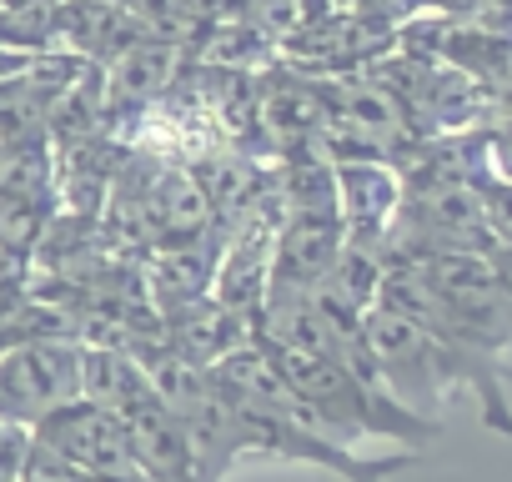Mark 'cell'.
Instances as JSON below:
<instances>
[{
  "instance_id": "obj_4",
  "label": "cell",
  "mask_w": 512,
  "mask_h": 482,
  "mask_svg": "<svg viewBox=\"0 0 512 482\" xmlns=\"http://www.w3.org/2000/svg\"><path fill=\"white\" fill-rule=\"evenodd\" d=\"M332 176H337V216H342L347 236L387 247V226H392L397 201H402L397 166L357 156V161H332Z\"/></svg>"
},
{
  "instance_id": "obj_14",
  "label": "cell",
  "mask_w": 512,
  "mask_h": 482,
  "mask_svg": "<svg viewBox=\"0 0 512 482\" xmlns=\"http://www.w3.org/2000/svg\"><path fill=\"white\" fill-rule=\"evenodd\" d=\"M492 176L512 181V141H492Z\"/></svg>"
},
{
  "instance_id": "obj_13",
  "label": "cell",
  "mask_w": 512,
  "mask_h": 482,
  "mask_svg": "<svg viewBox=\"0 0 512 482\" xmlns=\"http://www.w3.org/2000/svg\"><path fill=\"white\" fill-rule=\"evenodd\" d=\"M487 262H492L497 282H502L507 297H512V241H492V247H487Z\"/></svg>"
},
{
  "instance_id": "obj_11",
  "label": "cell",
  "mask_w": 512,
  "mask_h": 482,
  "mask_svg": "<svg viewBox=\"0 0 512 482\" xmlns=\"http://www.w3.org/2000/svg\"><path fill=\"white\" fill-rule=\"evenodd\" d=\"M26 452H31V432L16 422H0V482H21Z\"/></svg>"
},
{
  "instance_id": "obj_8",
  "label": "cell",
  "mask_w": 512,
  "mask_h": 482,
  "mask_svg": "<svg viewBox=\"0 0 512 482\" xmlns=\"http://www.w3.org/2000/svg\"><path fill=\"white\" fill-rule=\"evenodd\" d=\"M81 397L96 407H111L116 417H126L131 407L151 402V372L136 352L126 347H86L81 342Z\"/></svg>"
},
{
  "instance_id": "obj_12",
  "label": "cell",
  "mask_w": 512,
  "mask_h": 482,
  "mask_svg": "<svg viewBox=\"0 0 512 482\" xmlns=\"http://www.w3.org/2000/svg\"><path fill=\"white\" fill-rule=\"evenodd\" d=\"M121 11H131L146 26H171L186 16V0H121Z\"/></svg>"
},
{
  "instance_id": "obj_16",
  "label": "cell",
  "mask_w": 512,
  "mask_h": 482,
  "mask_svg": "<svg viewBox=\"0 0 512 482\" xmlns=\"http://www.w3.org/2000/svg\"><path fill=\"white\" fill-rule=\"evenodd\" d=\"M6 6H36V0H6Z\"/></svg>"
},
{
  "instance_id": "obj_15",
  "label": "cell",
  "mask_w": 512,
  "mask_h": 482,
  "mask_svg": "<svg viewBox=\"0 0 512 482\" xmlns=\"http://www.w3.org/2000/svg\"><path fill=\"white\" fill-rule=\"evenodd\" d=\"M86 482H146L141 472H126V477H86Z\"/></svg>"
},
{
  "instance_id": "obj_6",
  "label": "cell",
  "mask_w": 512,
  "mask_h": 482,
  "mask_svg": "<svg viewBox=\"0 0 512 482\" xmlns=\"http://www.w3.org/2000/svg\"><path fill=\"white\" fill-rule=\"evenodd\" d=\"M161 332H166V347H171V352H181V357L211 367V362H221L231 347H241V342L251 337V322L236 317L226 302H216V297L206 292V297H191V302H181V307H166V312H161Z\"/></svg>"
},
{
  "instance_id": "obj_9",
  "label": "cell",
  "mask_w": 512,
  "mask_h": 482,
  "mask_svg": "<svg viewBox=\"0 0 512 482\" xmlns=\"http://www.w3.org/2000/svg\"><path fill=\"white\" fill-rule=\"evenodd\" d=\"M171 71H176V51L161 41H131V46H121V56L111 61V81H106V91H111V101H131V106H146V101H156L161 91H166V81H171Z\"/></svg>"
},
{
  "instance_id": "obj_5",
  "label": "cell",
  "mask_w": 512,
  "mask_h": 482,
  "mask_svg": "<svg viewBox=\"0 0 512 482\" xmlns=\"http://www.w3.org/2000/svg\"><path fill=\"white\" fill-rule=\"evenodd\" d=\"M347 226L337 211L327 216H282L277 221V247H272V287L317 292L342 252Z\"/></svg>"
},
{
  "instance_id": "obj_7",
  "label": "cell",
  "mask_w": 512,
  "mask_h": 482,
  "mask_svg": "<svg viewBox=\"0 0 512 482\" xmlns=\"http://www.w3.org/2000/svg\"><path fill=\"white\" fill-rule=\"evenodd\" d=\"M121 422H126V432H131V452H136V467H141L146 482H201L191 437H186L181 422L161 407V397L131 407Z\"/></svg>"
},
{
  "instance_id": "obj_1",
  "label": "cell",
  "mask_w": 512,
  "mask_h": 482,
  "mask_svg": "<svg viewBox=\"0 0 512 482\" xmlns=\"http://www.w3.org/2000/svg\"><path fill=\"white\" fill-rule=\"evenodd\" d=\"M256 342H262V337H256ZM262 347L272 352L277 372L302 397V407L317 417V427L332 432L337 442L357 447L367 437H382V442H402L412 452L427 447V442H437L442 422L417 417L392 392H382L377 382H367L362 372H352L337 352H327V347H277V342H262Z\"/></svg>"
},
{
  "instance_id": "obj_10",
  "label": "cell",
  "mask_w": 512,
  "mask_h": 482,
  "mask_svg": "<svg viewBox=\"0 0 512 482\" xmlns=\"http://www.w3.org/2000/svg\"><path fill=\"white\" fill-rule=\"evenodd\" d=\"M21 482H86V472H81V467H71L66 457H56L51 447H41V442L31 437V452H26Z\"/></svg>"
},
{
  "instance_id": "obj_3",
  "label": "cell",
  "mask_w": 512,
  "mask_h": 482,
  "mask_svg": "<svg viewBox=\"0 0 512 482\" xmlns=\"http://www.w3.org/2000/svg\"><path fill=\"white\" fill-rule=\"evenodd\" d=\"M31 437L41 447H51L56 457H66L71 467H81L86 477H126L141 472L136 452H131V432L111 407H96L86 397L56 407L51 417H41L31 427Z\"/></svg>"
},
{
  "instance_id": "obj_2",
  "label": "cell",
  "mask_w": 512,
  "mask_h": 482,
  "mask_svg": "<svg viewBox=\"0 0 512 482\" xmlns=\"http://www.w3.org/2000/svg\"><path fill=\"white\" fill-rule=\"evenodd\" d=\"M81 397V342L61 327L26 332L0 347V422L36 427Z\"/></svg>"
}]
</instances>
